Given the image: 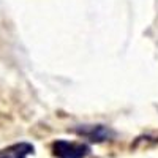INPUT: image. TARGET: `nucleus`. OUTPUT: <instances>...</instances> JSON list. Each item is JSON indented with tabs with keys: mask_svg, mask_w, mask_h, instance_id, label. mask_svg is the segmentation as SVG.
<instances>
[{
	"mask_svg": "<svg viewBox=\"0 0 158 158\" xmlns=\"http://www.w3.org/2000/svg\"><path fill=\"white\" fill-rule=\"evenodd\" d=\"M52 153L56 158H87L90 155V146L85 142L57 139L52 142Z\"/></svg>",
	"mask_w": 158,
	"mask_h": 158,
	"instance_id": "obj_1",
	"label": "nucleus"
},
{
	"mask_svg": "<svg viewBox=\"0 0 158 158\" xmlns=\"http://www.w3.org/2000/svg\"><path fill=\"white\" fill-rule=\"evenodd\" d=\"M73 131L79 136L87 138L90 142H104L115 136V131L106 125H79Z\"/></svg>",
	"mask_w": 158,
	"mask_h": 158,
	"instance_id": "obj_2",
	"label": "nucleus"
},
{
	"mask_svg": "<svg viewBox=\"0 0 158 158\" xmlns=\"http://www.w3.org/2000/svg\"><path fill=\"white\" fill-rule=\"evenodd\" d=\"M35 153V147L30 142H16L0 150V158H27Z\"/></svg>",
	"mask_w": 158,
	"mask_h": 158,
	"instance_id": "obj_3",
	"label": "nucleus"
}]
</instances>
